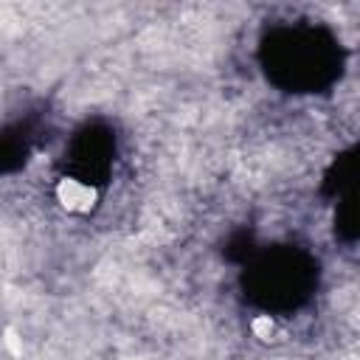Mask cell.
Returning <instances> with one entry per match:
<instances>
[{"instance_id": "obj_3", "label": "cell", "mask_w": 360, "mask_h": 360, "mask_svg": "<svg viewBox=\"0 0 360 360\" xmlns=\"http://www.w3.org/2000/svg\"><path fill=\"white\" fill-rule=\"evenodd\" d=\"M115 160V135L101 124L82 127L65 152V166L70 174V183L93 191L96 186L107 183Z\"/></svg>"}, {"instance_id": "obj_4", "label": "cell", "mask_w": 360, "mask_h": 360, "mask_svg": "<svg viewBox=\"0 0 360 360\" xmlns=\"http://www.w3.org/2000/svg\"><path fill=\"white\" fill-rule=\"evenodd\" d=\"M25 155V143L14 135H0V172H8L14 166H20V158Z\"/></svg>"}, {"instance_id": "obj_2", "label": "cell", "mask_w": 360, "mask_h": 360, "mask_svg": "<svg viewBox=\"0 0 360 360\" xmlns=\"http://www.w3.org/2000/svg\"><path fill=\"white\" fill-rule=\"evenodd\" d=\"M312 270H315L312 262L292 248L262 253L245 273L248 298L262 309H273V312L295 309L312 290L315 281Z\"/></svg>"}, {"instance_id": "obj_1", "label": "cell", "mask_w": 360, "mask_h": 360, "mask_svg": "<svg viewBox=\"0 0 360 360\" xmlns=\"http://www.w3.org/2000/svg\"><path fill=\"white\" fill-rule=\"evenodd\" d=\"M262 65L278 87L309 93L332 82L338 68V42L323 28L281 25L264 37Z\"/></svg>"}]
</instances>
